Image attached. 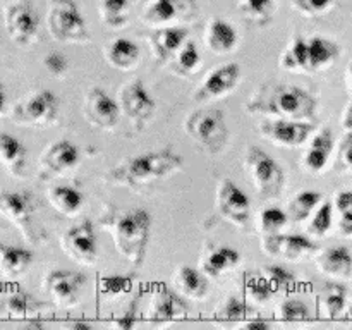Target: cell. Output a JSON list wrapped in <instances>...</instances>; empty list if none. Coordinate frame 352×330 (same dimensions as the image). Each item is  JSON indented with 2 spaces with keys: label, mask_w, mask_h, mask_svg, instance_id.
I'll return each mask as SVG.
<instances>
[{
  "label": "cell",
  "mask_w": 352,
  "mask_h": 330,
  "mask_svg": "<svg viewBox=\"0 0 352 330\" xmlns=\"http://www.w3.org/2000/svg\"><path fill=\"white\" fill-rule=\"evenodd\" d=\"M72 327H74L76 330H79V329H89V323H85V322H76L74 325H72Z\"/></svg>",
  "instance_id": "obj_53"
},
{
  "label": "cell",
  "mask_w": 352,
  "mask_h": 330,
  "mask_svg": "<svg viewBox=\"0 0 352 330\" xmlns=\"http://www.w3.org/2000/svg\"><path fill=\"white\" fill-rule=\"evenodd\" d=\"M3 24L10 40L19 47H26L36 38L40 19L30 0H16L6 9Z\"/></svg>",
  "instance_id": "obj_7"
},
{
  "label": "cell",
  "mask_w": 352,
  "mask_h": 330,
  "mask_svg": "<svg viewBox=\"0 0 352 330\" xmlns=\"http://www.w3.org/2000/svg\"><path fill=\"white\" fill-rule=\"evenodd\" d=\"M320 305L325 309L330 318H336L340 315L346 305V291L340 285H327L325 291L320 296Z\"/></svg>",
  "instance_id": "obj_36"
},
{
  "label": "cell",
  "mask_w": 352,
  "mask_h": 330,
  "mask_svg": "<svg viewBox=\"0 0 352 330\" xmlns=\"http://www.w3.org/2000/svg\"><path fill=\"white\" fill-rule=\"evenodd\" d=\"M47 23L52 36L62 43H82L88 40L85 19L74 0H52Z\"/></svg>",
  "instance_id": "obj_4"
},
{
  "label": "cell",
  "mask_w": 352,
  "mask_h": 330,
  "mask_svg": "<svg viewBox=\"0 0 352 330\" xmlns=\"http://www.w3.org/2000/svg\"><path fill=\"white\" fill-rule=\"evenodd\" d=\"M186 133L195 138L206 150L220 151L227 140V126L223 113L217 109L198 110L188 117L184 126Z\"/></svg>",
  "instance_id": "obj_5"
},
{
  "label": "cell",
  "mask_w": 352,
  "mask_h": 330,
  "mask_svg": "<svg viewBox=\"0 0 352 330\" xmlns=\"http://www.w3.org/2000/svg\"><path fill=\"white\" fill-rule=\"evenodd\" d=\"M246 292L248 298L251 301L258 302V305H263V302L270 301L272 296H274V291H272L270 285H268V282L263 277L251 278L246 284Z\"/></svg>",
  "instance_id": "obj_41"
},
{
  "label": "cell",
  "mask_w": 352,
  "mask_h": 330,
  "mask_svg": "<svg viewBox=\"0 0 352 330\" xmlns=\"http://www.w3.org/2000/svg\"><path fill=\"white\" fill-rule=\"evenodd\" d=\"M301 7L309 12H323L332 3V0H299Z\"/></svg>",
  "instance_id": "obj_48"
},
{
  "label": "cell",
  "mask_w": 352,
  "mask_h": 330,
  "mask_svg": "<svg viewBox=\"0 0 352 330\" xmlns=\"http://www.w3.org/2000/svg\"><path fill=\"white\" fill-rule=\"evenodd\" d=\"M351 78H352V65H351Z\"/></svg>",
  "instance_id": "obj_55"
},
{
  "label": "cell",
  "mask_w": 352,
  "mask_h": 330,
  "mask_svg": "<svg viewBox=\"0 0 352 330\" xmlns=\"http://www.w3.org/2000/svg\"><path fill=\"white\" fill-rule=\"evenodd\" d=\"M86 285V277L81 272L54 270L47 274L43 280L45 291L62 308H71L81 299L82 289Z\"/></svg>",
  "instance_id": "obj_9"
},
{
  "label": "cell",
  "mask_w": 352,
  "mask_h": 330,
  "mask_svg": "<svg viewBox=\"0 0 352 330\" xmlns=\"http://www.w3.org/2000/svg\"><path fill=\"white\" fill-rule=\"evenodd\" d=\"M127 7H129V0H103V19L112 26H120L126 21Z\"/></svg>",
  "instance_id": "obj_38"
},
{
  "label": "cell",
  "mask_w": 352,
  "mask_h": 330,
  "mask_svg": "<svg viewBox=\"0 0 352 330\" xmlns=\"http://www.w3.org/2000/svg\"><path fill=\"white\" fill-rule=\"evenodd\" d=\"M131 278L120 277V275H112V277H103L100 280V292L103 296H119L126 294L131 291Z\"/></svg>",
  "instance_id": "obj_42"
},
{
  "label": "cell",
  "mask_w": 352,
  "mask_h": 330,
  "mask_svg": "<svg viewBox=\"0 0 352 330\" xmlns=\"http://www.w3.org/2000/svg\"><path fill=\"white\" fill-rule=\"evenodd\" d=\"M0 165L14 177H21L26 167V148L12 134L0 133Z\"/></svg>",
  "instance_id": "obj_19"
},
{
  "label": "cell",
  "mask_w": 352,
  "mask_h": 330,
  "mask_svg": "<svg viewBox=\"0 0 352 330\" xmlns=\"http://www.w3.org/2000/svg\"><path fill=\"white\" fill-rule=\"evenodd\" d=\"M62 250L71 260L81 265H93L98 258V248H96V234L93 230V223L85 220L76 223L71 229L64 232L60 239Z\"/></svg>",
  "instance_id": "obj_8"
},
{
  "label": "cell",
  "mask_w": 352,
  "mask_h": 330,
  "mask_svg": "<svg viewBox=\"0 0 352 330\" xmlns=\"http://www.w3.org/2000/svg\"><path fill=\"white\" fill-rule=\"evenodd\" d=\"M241 69L237 64H226L208 74L198 93V98H215L232 91L239 81Z\"/></svg>",
  "instance_id": "obj_17"
},
{
  "label": "cell",
  "mask_w": 352,
  "mask_h": 330,
  "mask_svg": "<svg viewBox=\"0 0 352 330\" xmlns=\"http://www.w3.org/2000/svg\"><path fill=\"white\" fill-rule=\"evenodd\" d=\"M181 168L182 158L172 153V150L148 151V153L127 158L110 172L109 177L113 184L138 188V186L148 184L150 181L165 179Z\"/></svg>",
  "instance_id": "obj_1"
},
{
  "label": "cell",
  "mask_w": 352,
  "mask_h": 330,
  "mask_svg": "<svg viewBox=\"0 0 352 330\" xmlns=\"http://www.w3.org/2000/svg\"><path fill=\"white\" fill-rule=\"evenodd\" d=\"M311 131V124L294 122V120H275V122H268L263 127V134L268 140L275 141L278 144H285V146H299V144H302Z\"/></svg>",
  "instance_id": "obj_18"
},
{
  "label": "cell",
  "mask_w": 352,
  "mask_h": 330,
  "mask_svg": "<svg viewBox=\"0 0 352 330\" xmlns=\"http://www.w3.org/2000/svg\"><path fill=\"white\" fill-rule=\"evenodd\" d=\"M322 201V192L318 191H306L299 192L294 199L291 201V217L294 222H301L306 220L313 213V210L320 205Z\"/></svg>",
  "instance_id": "obj_32"
},
{
  "label": "cell",
  "mask_w": 352,
  "mask_h": 330,
  "mask_svg": "<svg viewBox=\"0 0 352 330\" xmlns=\"http://www.w3.org/2000/svg\"><path fill=\"white\" fill-rule=\"evenodd\" d=\"M151 217L144 210H129L113 223V241L117 251L131 263H141L150 241Z\"/></svg>",
  "instance_id": "obj_2"
},
{
  "label": "cell",
  "mask_w": 352,
  "mask_h": 330,
  "mask_svg": "<svg viewBox=\"0 0 352 330\" xmlns=\"http://www.w3.org/2000/svg\"><path fill=\"white\" fill-rule=\"evenodd\" d=\"M320 268L336 277H347L352 270V254L347 248L336 246L327 251L320 260Z\"/></svg>",
  "instance_id": "obj_28"
},
{
  "label": "cell",
  "mask_w": 352,
  "mask_h": 330,
  "mask_svg": "<svg viewBox=\"0 0 352 330\" xmlns=\"http://www.w3.org/2000/svg\"><path fill=\"white\" fill-rule=\"evenodd\" d=\"M274 0H246V7L250 12L254 14H265L272 9Z\"/></svg>",
  "instance_id": "obj_47"
},
{
  "label": "cell",
  "mask_w": 352,
  "mask_h": 330,
  "mask_svg": "<svg viewBox=\"0 0 352 330\" xmlns=\"http://www.w3.org/2000/svg\"><path fill=\"white\" fill-rule=\"evenodd\" d=\"M332 203H323V205L316 210L315 217H313L311 220V226H309V230H311L313 234H316V236H325L330 230V227H332Z\"/></svg>",
  "instance_id": "obj_40"
},
{
  "label": "cell",
  "mask_w": 352,
  "mask_h": 330,
  "mask_svg": "<svg viewBox=\"0 0 352 330\" xmlns=\"http://www.w3.org/2000/svg\"><path fill=\"white\" fill-rule=\"evenodd\" d=\"M206 41L215 54H227L237 45V31L227 21L215 19L206 31Z\"/></svg>",
  "instance_id": "obj_25"
},
{
  "label": "cell",
  "mask_w": 352,
  "mask_h": 330,
  "mask_svg": "<svg viewBox=\"0 0 352 330\" xmlns=\"http://www.w3.org/2000/svg\"><path fill=\"white\" fill-rule=\"evenodd\" d=\"M33 299L30 298L24 292H16V294L9 296V298L3 301V315H7V318L14 320H26V318H36V316H31L33 313Z\"/></svg>",
  "instance_id": "obj_33"
},
{
  "label": "cell",
  "mask_w": 352,
  "mask_h": 330,
  "mask_svg": "<svg viewBox=\"0 0 352 330\" xmlns=\"http://www.w3.org/2000/svg\"><path fill=\"white\" fill-rule=\"evenodd\" d=\"M107 60L119 71H131L140 62V47L127 38H117L107 47Z\"/></svg>",
  "instance_id": "obj_24"
},
{
  "label": "cell",
  "mask_w": 352,
  "mask_h": 330,
  "mask_svg": "<svg viewBox=\"0 0 352 330\" xmlns=\"http://www.w3.org/2000/svg\"><path fill=\"white\" fill-rule=\"evenodd\" d=\"M174 287L179 294L189 299H203L208 294V278L201 270L181 267L174 274Z\"/></svg>",
  "instance_id": "obj_21"
},
{
  "label": "cell",
  "mask_w": 352,
  "mask_h": 330,
  "mask_svg": "<svg viewBox=\"0 0 352 330\" xmlns=\"http://www.w3.org/2000/svg\"><path fill=\"white\" fill-rule=\"evenodd\" d=\"M309 316V309L306 302L299 299H287L280 306V318L284 322H305Z\"/></svg>",
  "instance_id": "obj_39"
},
{
  "label": "cell",
  "mask_w": 352,
  "mask_h": 330,
  "mask_svg": "<svg viewBox=\"0 0 352 330\" xmlns=\"http://www.w3.org/2000/svg\"><path fill=\"white\" fill-rule=\"evenodd\" d=\"M289 215L280 208H267L261 212L260 215V230L263 236H274V234H280L287 223Z\"/></svg>",
  "instance_id": "obj_37"
},
{
  "label": "cell",
  "mask_w": 352,
  "mask_h": 330,
  "mask_svg": "<svg viewBox=\"0 0 352 330\" xmlns=\"http://www.w3.org/2000/svg\"><path fill=\"white\" fill-rule=\"evenodd\" d=\"M336 47L325 38L315 36L308 43V67L318 69L336 57Z\"/></svg>",
  "instance_id": "obj_31"
},
{
  "label": "cell",
  "mask_w": 352,
  "mask_h": 330,
  "mask_svg": "<svg viewBox=\"0 0 352 330\" xmlns=\"http://www.w3.org/2000/svg\"><path fill=\"white\" fill-rule=\"evenodd\" d=\"M6 113V88L0 82V117Z\"/></svg>",
  "instance_id": "obj_51"
},
{
  "label": "cell",
  "mask_w": 352,
  "mask_h": 330,
  "mask_svg": "<svg viewBox=\"0 0 352 330\" xmlns=\"http://www.w3.org/2000/svg\"><path fill=\"white\" fill-rule=\"evenodd\" d=\"M217 208L223 219L237 227H244L250 219V196L232 181L223 179L217 189Z\"/></svg>",
  "instance_id": "obj_11"
},
{
  "label": "cell",
  "mask_w": 352,
  "mask_h": 330,
  "mask_svg": "<svg viewBox=\"0 0 352 330\" xmlns=\"http://www.w3.org/2000/svg\"><path fill=\"white\" fill-rule=\"evenodd\" d=\"M188 315V306L184 305L177 296V291H172L167 287H158L151 296L150 316L153 325H168L177 320L186 318Z\"/></svg>",
  "instance_id": "obj_14"
},
{
  "label": "cell",
  "mask_w": 352,
  "mask_h": 330,
  "mask_svg": "<svg viewBox=\"0 0 352 330\" xmlns=\"http://www.w3.org/2000/svg\"><path fill=\"white\" fill-rule=\"evenodd\" d=\"M189 31L186 28H165L155 33L153 45L158 55H170L181 50L182 45L188 41Z\"/></svg>",
  "instance_id": "obj_29"
},
{
  "label": "cell",
  "mask_w": 352,
  "mask_h": 330,
  "mask_svg": "<svg viewBox=\"0 0 352 330\" xmlns=\"http://www.w3.org/2000/svg\"><path fill=\"white\" fill-rule=\"evenodd\" d=\"M79 148L67 140L50 144L40 157V170L45 175L64 174L78 165Z\"/></svg>",
  "instance_id": "obj_16"
},
{
  "label": "cell",
  "mask_w": 352,
  "mask_h": 330,
  "mask_svg": "<svg viewBox=\"0 0 352 330\" xmlns=\"http://www.w3.org/2000/svg\"><path fill=\"white\" fill-rule=\"evenodd\" d=\"M179 3L181 0H155L146 10L144 19L151 24H162L174 19L179 12Z\"/></svg>",
  "instance_id": "obj_35"
},
{
  "label": "cell",
  "mask_w": 352,
  "mask_h": 330,
  "mask_svg": "<svg viewBox=\"0 0 352 330\" xmlns=\"http://www.w3.org/2000/svg\"><path fill=\"white\" fill-rule=\"evenodd\" d=\"M275 105H277L278 112L285 113V116L301 117L311 112L315 103L302 89L296 88V86H284L275 93Z\"/></svg>",
  "instance_id": "obj_20"
},
{
  "label": "cell",
  "mask_w": 352,
  "mask_h": 330,
  "mask_svg": "<svg viewBox=\"0 0 352 330\" xmlns=\"http://www.w3.org/2000/svg\"><path fill=\"white\" fill-rule=\"evenodd\" d=\"M346 160L347 164L352 165V141L346 146Z\"/></svg>",
  "instance_id": "obj_52"
},
{
  "label": "cell",
  "mask_w": 352,
  "mask_h": 330,
  "mask_svg": "<svg viewBox=\"0 0 352 330\" xmlns=\"http://www.w3.org/2000/svg\"><path fill=\"white\" fill-rule=\"evenodd\" d=\"M263 250L270 256H277L289 261H299L308 256V254H311L316 250V246L305 236L274 234V236L263 237Z\"/></svg>",
  "instance_id": "obj_15"
},
{
  "label": "cell",
  "mask_w": 352,
  "mask_h": 330,
  "mask_svg": "<svg viewBox=\"0 0 352 330\" xmlns=\"http://www.w3.org/2000/svg\"><path fill=\"white\" fill-rule=\"evenodd\" d=\"M261 277L268 282L270 289L275 292L287 291L294 284V275L292 272H289L287 268L282 267V265H268L263 268V274Z\"/></svg>",
  "instance_id": "obj_34"
},
{
  "label": "cell",
  "mask_w": 352,
  "mask_h": 330,
  "mask_svg": "<svg viewBox=\"0 0 352 330\" xmlns=\"http://www.w3.org/2000/svg\"><path fill=\"white\" fill-rule=\"evenodd\" d=\"M47 198L57 212L67 217H74L81 210L82 201H85L82 192L78 191L76 188H71V186H57V188H52L47 192Z\"/></svg>",
  "instance_id": "obj_26"
},
{
  "label": "cell",
  "mask_w": 352,
  "mask_h": 330,
  "mask_svg": "<svg viewBox=\"0 0 352 330\" xmlns=\"http://www.w3.org/2000/svg\"><path fill=\"white\" fill-rule=\"evenodd\" d=\"M246 168L254 188L263 196H277L284 186V172L280 165L261 148L251 146L246 155Z\"/></svg>",
  "instance_id": "obj_6"
},
{
  "label": "cell",
  "mask_w": 352,
  "mask_h": 330,
  "mask_svg": "<svg viewBox=\"0 0 352 330\" xmlns=\"http://www.w3.org/2000/svg\"><path fill=\"white\" fill-rule=\"evenodd\" d=\"M346 126H347V127H352V105L349 107V112H347V117H346Z\"/></svg>",
  "instance_id": "obj_54"
},
{
  "label": "cell",
  "mask_w": 352,
  "mask_h": 330,
  "mask_svg": "<svg viewBox=\"0 0 352 330\" xmlns=\"http://www.w3.org/2000/svg\"><path fill=\"white\" fill-rule=\"evenodd\" d=\"M179 67L184 69V71H195L199 65V52L192 41H186L184 47L181 48L177 55Z\"/></svg>",
  "instance_id": "obj_43"
},
{
  "label": "cell",
  "mask_w": 352,
  "mask_h": 330,
  "mask_svg": "<svg viewBox=\"0 0 352 330\" xmlns=\"http://www.w3.org/2000/svg\"><path fill=\"white\" fill-rule=\"evenodd\" d=\"M45 67L52 76H64L69 69V60L60 54V52H52L45 57Z\"/></svg>",
  "instance_id": "obj_46"
},
{
  "label": "cell",
  "mask_w": 352,
  "mask_h": 330,
  "mask_svg": "<svg viewBox=\"0 0 352 330\" xmlns=\"http://www.w3.org/2000/svg\"><path fill=\"white\" fill-rule=\"evenodd\" d=\"M33 198L28 192L0 191V215L12 222L33 243Z\"/></svg>",
  "instance_id": "obj_10"
},
{
  "label": "cell",
  "mask_w": 352,
  "mask_h": 330,
  "mask_svg": "<svg viewBox=\"0 0 352 330\" xmlns=\"http://www.w3.org/2000/svg\"><path fill=\"white\" fill-rule=\"evenodd\" d=\"M333 148V138L332 133L329 129H323L322 133L316 134L315 140H313L311 146L306 151L305 157V165L306 168H309L311 172H320L327 165L330 153H332Z\"/></svg>",
  "instance_id": "obj_27"
},
{
  "label": "cell",
  "mask_w": 352,
  "mask_h": 330,
  "mask_svg": "<svg viewBox=\"0 0 352 330\" xmlns=\"http://www.w3.org/2000/svg\"><path fill=\"white\" fill-rule=\"evenodd\" d=\"M85 116L91 126L112 129L120 117V107L102 88H93L86 95Z\"/></svg>",
  "instance_id": "obj_13"
},
{
  "label": "cell",
  "mask_w": 352,
  "mask_h": 330,
  "mask_svg": "<svg viewBox=\"0 0 352 330\" xmlns=\"http://www.w3.org/2000/svg\"><path fill=\"white\" fill-rule=\"evenodd\" d=\"M241 260L239 251L230 246H219L208 251L201 261V272L206 277H220L237 267Z\"/></svg>",
  "instance_id": "obj_22"
},
{
  "label": "cell",
  "mask_w": 352,
  "mask_h": 330,
  "mask_svg": "<svg viewBox=\"0 0 352 330\" xmlns=\"http://www.w3.org/2000/svg\"><path fill=\"white\" fill-rule=\"evenodd\" d=\"M243 327L248 330H267L268 327H270V323L263 318H253V320H248V322H244Z\"/></svg>",
  "instance_id": "obj_49"
},
{
  "label": "cell",
  "mask_w": 352,
  "mask_h": 330,
  "mask_svg": "<svg viewBox=\"0 0 352 330\" xmlns=\"http://www.w3.org/2000/svg\"><path fill=\"white\" fill-rule=\"evenodd\" d=\"M117 327H120V329H133L134 327V313L129 311L127 315H124L122 318L119 320V322L116 323Z\"/></svg>",
  "instance_id": "obj_50"
},
{
  "label": "cell",
  "mask_w": 352,
  "mask_h": 330,
  "mask_svg": "<svg viewBox=\"0 0 352 330\" xmlns=\"http://www.w3.org/2000/svg\"><path fill=\"white\" fill-rule=\"evenodd\" d=\"M251 309L243 299L229 298L219 309H217V322L220 325H237V323L248 322Z\"/></svg>",
  "instance_id": "obj_30"
},
{
  "label": "cell",
  "mask_w": 352,
  "mask_h": 330,
  "mask_svg": "<svg viewBox=\"0 0 352 330\" xmlns=\"http://www.w3.org/2000/svg\"><path fill=\"white\" fill-rule=\"evenodd\" d=\"M58 100L48 89H40L23 96L14 103L10 110V119L17 126L47 127L57 120Z\"/></svg>",
  "instance_id": "obj_3"
},
{
  "label": "cell",
  "mask_w": 352,
  "mask_h": 330,
  "mask_svg": "<svg viewBox=\"0 0 352 330\" xmlns=\"http://www.w3.org/2000/svg\"><path fill=\"white\" fill-rule=\"evenodd\" d=\"M287 65L291 67H308V43L302 38H298L292 43L287 54Z\"/></svg>",
  "instance_id": "obj_44"
},
{
  "label": "cell",
  "mask_w": 352,
  "mask_h": 330,
  "mask_svg": "<svg viewBox=\"0 0 352 330\" xmlns=\"http://www.w3.org/2000/svg\"><path fill=\"white\" fill-rule=\"evenodd\" d=\"M120 110L140 126L151 119L155 112V100L141 79H133L120 88Z\"/></svg>",
  "instance_id": "obj_12"
},
{
  "label": "cell",
  "mask_w": 352,
  "mask_h": 330,
  "mask_svg": "<svg viewBox=\"0 0 352 330\" xmlns=\"http://www.w3.org/2000/svg\"><path fill=\"white\" fill-rule=\"evenodd\" d=\"M337 208H339L342 220H340V227L344 232L352 234V191L342 192L337 198Z\"/></svg>",
  "instance_id": "obj_45"
},
{
  "label": "cell",
  "mask_w": 352,
  "mask_h": 330,
  "mask_svg": "<svg viewBox=\"0 0 352 330\" xmlns=\"http://www.w3.org/2000/svg\"><path fill=\"white\" fill-rule=\"evenodd\" d=\"M33 263V253L26 248L0 243V272L6 277H21Z\"/></svg>",
  "instance_id": "obj_23"
}]
</instances>
